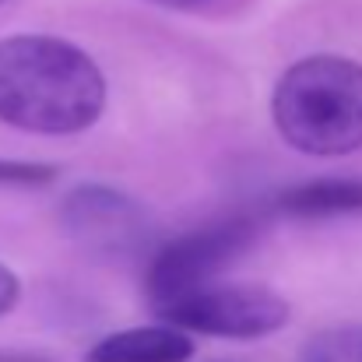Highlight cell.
<instances>
[{
	"label": "cell",
	"instance_id": "cell-3",
	"mask_svg": "<svg viewBox=\"0 0 362 362\" xmlns=\"http://www.w3.org/2000/svg\"><path fill=\"white\" fill-rule=\"evenodd\" d=\"M257 240V222L246 215H233L222 222H211L204 229H194L180 240L165 243L151 264H148V299L151 306H165L187 292H197L204 285H215L218 274Z\"/></svg>",
	"mask_w": 362,
	"mask_h": 362
},
{
	"label": "cell",
	"instance_id": "cell-6",
	"mask_svg": "<svg viewBox=\"0 0 362 362\" xmlns=\"http://www.w3.org/2000/svg\"><path fill=\"white\" fill-rule=\"evenodd\" d=\"M194 356V341L187 331L169 324L151 327H127L117 334H106L88 349V362H187Z\"/></svg>",
	"mask_w": 362,
	"mask_h": 362
},
{
	"label": "cell",
	"instance_id": "cell-11",
	"mask_svg": "<svg viewBox=\"0 0 362 362\" xmlns=\"http://www.w3.org/2000/svg\"><path fill=\"white\" fill-rule=\"evenodd\" d=\"M0 362H49L42 356H28V352H0Z\"/></svg>",
	"mask_w": 362,
	"mask_h": 362
},
{
	"label": "cell",
	"instance_id": "cell-7",
	"mask_svg": "<svg viewBox=\"0 0 362 362\" xmlns=\"http://www.w3.org/2000/svg\"><path fill=\"white\" fill-rule=\"evenodd\" d=\"M278 208L292 218H338L362 215V180H313L285 190Z\"/></svg>",
	"mask_w": 362,
	"mask_h": 362
},
{
	"label": "cell",
	"instance_id": "cell-8",
	"mask_svg": "<svg viewBox=\"0 0 362 362\" xmlns=\"http://www.w3.org/2000/svg\"><path fill=\"white\" fill-rule=\"evenodd\" d=\"M299 362H362V324H341L313 334Z\"/></svg>",
	"mask_w": 362,
	"mask_h": 362
},
{
	"label": "cell",
	"instance_id": "cell-5",
	"mask_svg": "<svg viewBox=\"0 0 362 362\" xmlns=\"http://www.w3.org/2000/svg\"><path fill=\"white\" fill-rule=\"evenodd\" d=\"M60 222L71 240L99 257H130L148 246L151 226L141 204L113 187L85 183L60 204Z\"/></svg>",
	"mask_w": 362,
	"mask_h": 362
},
{
	"label": "cell",
	"instance_id": "cell-13",
	"mask_svg": "<svg viewBox=\"0 0 362 362\" xmlns=\"http://www.w3.org/2000/svg\"><path fill=\"white\" fill-rule=\"evenodd\" d=\"M0 4H4V0H0Z\"/></svg>",
	"mask_w": 362,
	"mask_h": 362
},
{
	"label": "cell",
	"instance_id": "cell-12",
	"mask_svg": "<svg viewBox=\"0 0 362 362\" xmlns=\"http://www.w3.org/2000/svg\"><path fill=\"white\" fill-rule=\"evenodd\" d=\"M162 7H197V4H208V0H155Z\"/></svg>",
	"mask_w": 362,
	"mask_h": 362
},
{
	"label": "cell",
	"instance_id": "cell-9",
	"mask_svg": "<svg viewBox=\"0 0 362 362\" xmlns=\"http://www.w3.org/2000/svg\"><path fill=\"white\" fill-rule=\"evenodd\" d=\"M57 180V165L46 162H0V187H49Z\"/></svg>",
	"mask_w": 362,
	"mask_h": 362
},
{
	"label": "cell",
	"instance_id": "cell-1",
	"mask_svg": "<svg viewBox=\"0 0 362 362\" xmlns=\"http://www.w3.org/2000/svg\"><path fill=\"white\" fill-rule=\"evenodd\" d=\"M106 110V78L74 42L0 39V123L25 134H81Z\"/></svg>",
	"mask_w": 362,
	"mask_h": 362
},
{
	"label": "cell",
	"instance_id": "cell-2",
	"mask_svg": "<svg viewBox=\"0 0 362 362\" xmlns=\"http://www.w3.org/2000/svg\"><path fill=\"white\" fill-rule=\"evenodd\" d=\"M271 117L285 144L338 158L362 148V64L334 53L296 60L274 85Z\"/></svg>",
	"mask_w": 362,
	"mask_h": 362
},
{
	"label": "cell",
	"instance_id": "cell-10",
	"mask_svg": "<svg viewBox=\"0 0 362 362\" xmlns=\"http://www.w3.org/2000/svg\"><path fill=\"white\" fill-rule=\"evenodd\" d=\"M18 299H21V281H18V274L0 264V317H7V313L18 306Z\"/></svg>",
	"mask_w": 362,
	"mask_h": 362
},
{
	"label": "cell",
	"instance_id": "cell-4",
	"mask_svg": "<svg viewBox=\"0 0 362 362\" xmlns=\"http://www.w3.org/2000/svg\"><path fill=\"white\" fill-rule=\"evenodd\" d=\"M162 324L215 334V338H264L288 324V303L264 285H204L155 310Z\"/></svg>",
	"mask_w": 362,
	"mask_h": 362
}]
</instances>
